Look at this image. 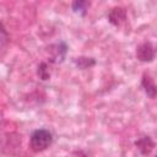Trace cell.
Instances as JSON below:
<instances>
[{"label":"cell","mask_w":157,"mask_h":157,"mask_svg":"<svg viewBox=\"0 0 157 157\" xmlns=\"http://www.w3.org/2000/svg\"><path fill=\"white\" fill-rule=\"evenodd\" d=\"M75 61H76L77 66L81 69H86V67L94 64V60H92L91 58H76Z\"/></svg>","instance_id":"ba28073f"},{"label":"cell","mask_w":157,"mask_h":157,"mask_svg":"<svg viewBox=\"0 0 157 157\" xmlns=\"http://www.w3.org/2000/svg\"><path fill=\"white\" fill-rule=\"evenodd\" d=\"M88 6H90V2H87V1H74L72 2L74 12L80 13V15H85L87 9H88Z\"/></svg>","instance_id":"52a82bcc"},{"label":"cell","mask_w":157,"mask_h":157,"mask_svg":"<svg viewBox=\"0 0 157 157\" xmlns=\"http://www.w3.org/2000/svg\"><path fill=\"white\" fill-rule=\"evenodd\" d=\"M135 145L137 146L139 151H140L142 155H148V153L153 150V147H155L153 141H152L148 136H145V137L139 139V140L135 142Z\"/></svg>","instance_id":"3957f363"},{"label":"cell","mask_w":157,"mask_h":157,"mask_svg":"<svg viewBox=\"0 0 157 157\" xmlns=\"http://www.w3.org/2000/svg\"><path fill=\"white\" fill-rule=\"evenodd\" d=\"M136 56L140 61H144V63H148V61H152L153 58H155V49H153V45L151 43H142L141 45L137 47V50H136Z\"/></svg>","instance_id":"7a4b0ae2"},{"label":"cell","mask_w":157,"mask_h":157,"mask_svg":"<svg viewBox=\"0 0 157 157\" xmlns=\"http://www.w3.org/2000/svg\"><path fill=\"white\" fill-rule=\"evenodd\" d=\"M53 137L52 134L45 129H39L33 131L29 139V146L34 152H40L47 150L52 145Z\"/></svg>","instance_id":"6da1fadb"},{"label":"cell","mask_w":157,"mask_h":157,"mask_svg":"<svg viewBox=\"0 0 157 157\" xmlns=\"http://www.w3.org/2000/svg\"><path fill=\"white\" fill-rule=\"evenodd\" d=\"M124 20H125V11H124V9H121V7H114L109 12V21L113 25L119 26Z\"/></svg>","instance_id":"5b68a950"},{"label":"cell","mask_w":157,"mask_h":157,"mask_svg":"<svg viewBox=\"0 0 157 157\" xmlns=\"http://www.w3.org/2000/svg\"><path fill=\"white\" fill-rule=\"evenodd\" d=\"M38 75H39V77H40L42 80H48V78L50 77V74H49V71H48V69H47V64L42 63V64L38 66Z\"/></svg>","instance_id":"9c48e42d"},{"label":"cell","mask_w":157,"mask_h":157,"mask_svg":"<svg viewBox=\"0 0 157 157\" xmlns=\"http://www.w3.org/2000/svg\"><path fill=\"white\" fill-rule=\"evenodd\" d=\"M142 87H144L146 94L150 98L156 97V86H155V82H153V80L151 78V76L148 74H145L142 76Z\"/></svg>","instance_id":"277c9868"},{"label":"cell","mask_w":157,"mask_h":157,"mask_svg":"<svg viewBox=\"0 0 157 157\" xmlns=\"http://www.w3.org/2000/svg\"><path fill=\"white\" fill-rule=\"evenodd\" d=\"M53 55H52V60L55 61V63H60L63 61L64 56H65V53H66V45L64 43H59V44H55L53 47Z\"/></svg>","instance_id":"8992f818"}]
</instances>
